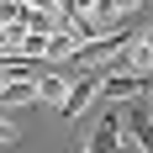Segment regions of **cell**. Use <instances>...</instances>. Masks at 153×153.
I'll use <instances>...</instances> for the list:
<instances>
[{
	"mask_svg": "<svg viewBox=\"0 0 153 153\" xmlns=\"http://www.w3.org/2000/svg\"><path fill=\"white\" fill-rule=\"evenodd\" d=\"M16 137H21V127H16V122H11V116H0V148H11V143H16Z\"/></svg>",
	"mask_w": 153,
	"mask_h": 153,
	"instance_id": "8fae6325",
	"label": "cell"
},
{
	"mask_svg": "<svg viewBox=\"0 0 153 153\" xmlns=\"http://www.w3.org/2000/svg\"><path fill=\"white\" fill-rule=\"evenodd\" d=\"M116 69H127V74H143V79L153 74V27L127 37V48H122V58H116Z\"/></svg>",
	"mask_w": 153,
	"mask_h": 153,
	"instance_id": "7a4b0ae2",
	"label": "cell"
},
{
	"mask_svg": "<svg viewBox=\"0 0 153 153\" xmlns=\"http://www.w3.org/2000/svg\"><path fill=\"white\" fill-rule=\"evenodd\" d=\"M27 16H32L27 0H0V32H21V27H27Z\"/></svg>",
	"mask_w": 153,
	"mask_h": 153,
	"instance_id": "52a82bcc",
	"label": "cell"
},
{
	"mask_svg": "<svg viewBox=\"0 0 153 153\" xmlns=\"http://www.w3.org/2000/svg\"><path fill=\"white\" fill-rule=\"evenodd\" d=\"M148 79H153V74H148ZM148 106H153V100H148Z\"/></svg>",
	"mask_w": 153,
	"mask_h": 153,
	"instance_id": "7c38bea8",
	"label": "cell"
},
{
	"mask_svg": "<svg viewBox=\"0 0 153 153\" xmlns=\"http://www.w3.org/2000/svg\"><path fill=\"white\" fill-rule=\"evenodd\" d=\"M95 11H100V0H63V21H74V16H95Z\"/></svg>",
	"mask_w": 153,
	"mask_h": 153,
	"instance_id": "30bf717a",
	"label": "cell"
},
{
	"mask_svg": "<svg viewBox=\"0 0 153 153\" xmlns=\"http://www.w3.org/2000/svg\"><path fill=\"white\" fill-rule=\"evenodd\" d=\"M143 85H148V79H143V74H127V69H111V74H100V95H111V100H132Z\"/></svg>",
	"mask_w": 153,
	"mask_h": 153,
	"instance_id": "8992f818",
	"label": "cell"
},
{
	"mask_svg": "<svg viewBox=\"0 0 153 153\" xmlns=\"http://www.w3.org/2000/svg\"><path fill=\"white\" fill-rule=\"evenodd\" d=\"M143 0H100V16H111V21H122V16H132Z\"/></svg>",
	"mask_w": 153,
	"mask_h": 153,
	"instance_id": "9c48e42d",
	"label": "cell"
},
{
	"mask_svg": "<svg viewBox=\"0 0 153 153\" xmlns=\"http://www.w3.org/2000/svg\"><path fill=\"white\" fill-rule=\"evenodd\" d=\"M127 37L132 32H100V37H90V42H79L74 53H69V63H79V69H100V63H116L122 58V48H127Z\"/></svg>",
	"mask_w": 153,
	"mask_h": 153,
	"instance_id": "6da1fadb",
	"label": "cell"
},
{
	"mask_svg": "<svg viewBox=\"0 0 153 153\" xmlns=\"http://www.w3.org/2000/svg\"><path fill=\"white\" fill-rule=\"evenodd\" d=\"M63 90H69V79H63V74H48V69L37 74V100H53V106H58Z\"/></svg>",
	"mask_w": 153,
	"mask_h": 153,
	"instance_id": "ba28073f",
	"label": "cell"
},
{
	"mask_svg": "<svg viewBox=\"0 0 153 153\" xmlns=\"http://www.w3.org/2000/svg\"><path fill=\"white\" fill-rule=\"evenodd\" d=\"M95 95H100V74H85V79H69V90H63L58 111H63V116H79V111L90 106Z\"/></svg>",
	"mask_w": 153,
	"mask_h": 153,
	"instance_id": "5b68a950",
	"label": "cell"
},
{
	"mask_svg": "<svg viewBox=\"0 0 153 153\" xmlns=\"http://www.w3.org/2000/svg\"><path fill=\"white\" fill-rule=\"evenodd\" d=\"M122 122H127V137L137 143L143 153H153V106H148V100H137V95H132Z\"/></svg>",
	"mask_w": 153,
	"mask_h": 153,
	"instance_id": "277c9868",
	"label": "cell"
},
{
	"mask_svg": "<svg viewBox=\"0 0 153 153\" xmlns=\"http://www.w3.org/2000/svg\"><path fill=\"white\" fill-rule=\"evenodd\" d=\"M122 143H127L122 111H106V116L95 122V132H90V143H85V153H122Z\"/></svg>",
	"mask_w": 153,
	"mask_h": 153,
	"instance_id": "3957f363",
	"label": "cell"
}]
</instances>
